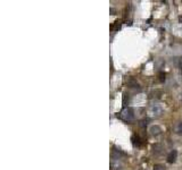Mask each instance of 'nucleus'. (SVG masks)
Here are the masks:
<instances>
[{
    "label": "nucleus",
    "mask_w": 182,
    "mask_h": 170,
    "mask_svg": "<svg viewBox=\"0 0 182 170\" xmlns=\"http://www.w3.org/2000/svg\"><path fill=\"white\" fill-rule=\"evenodd\" d=\"M121 118L123 119L124 121L130 123L134 119V111L131 108H125L122 112H121Z\"/></svg>",
    "instance_id": "1"
},
{
    "label": "nucleus",
    "mask_w": 182,
    "mask_h": 170,
    "mask_svg": "<svg viewBox=\"0 0 182 170\" xmlns=\"http://www.w3.org/2000/svg\"><path fill=\"white\" fill-rule=\"evenodd\" d=\"M149 113L154 117H160V115L163 113V108L158 104H153L150 107V109H149Z\"/></svg>",
    "instance_id": "2"
},
{
    "label": "nucleus",
    "mask_w": 182,
    "mask_h": 170,
    "mask_svg": "<svg viewBox=\"0 0 182 170\" xmlns=\"http://www.w3.org/2000/svg\"><path fill=\"white\" fill-rule=\"evenodd\" d=\"M176 158H178V152L173 150L170 152V154L167 155V162L168 163H174L176 161Z\"/></svg>",
    "instance_id": "3"
},
{
    "label": "nucleus",
    "mask_w": 182,
    "mask_h": 170,
    "mask_svg": "<svg viewBox=\"0 0 182 170\" xmlns=\"http://www.w3.org/2000/svg\"><path fill=\"white\" fill-rule=\"evenodd\" d=\"M150 133H152V135L157 136V135H160V134L162 133V128H160V126H157V125L152 126V127H150Z\"/></svg>",
    "instance_id": "4"
},
{
    "label": "nucleus",
    "mask_w": 182,
    "mask_h": 170,
    "mask_svg": "<svg viewBox=\"0 0 182 170\" xmlns=\"http://www.w3.org/2000/svg\"><path fill=\"white\" fill-rule=\"evenodd\" d=\"M128 84H129V86H130V88H132V89H140V85H139L138 84V82L136 81V80H134V78H130V80H129V82H128Z\"/></svg>",
    "instance_id": "5"
},
{
    "label": "nucleus",
    "mask_w": 182,
    "mask_h": 170,
    "mask_svg": "<svg viewBox=\"0 0 182 170\" xmlns=\"http://www.w3.org/2000/svg\"><path fill=\"white\" fill-rule=\"evenodd\" d=\"M121 155H124L123 152H121L120 150H117L116 148H114V151H113V158L114 159H120L121 158Z\"/></svg>",
    "instance_id": "6"
},
{
    "label": "nucleus",
    "mask_w": 182,
    "mask_h": 170,
    "mask_svg": "<svg viewBox=\"0 0 182 170\" xmlns=\"http://www.w3.org/2000/svg\"><path fill=\"white\" fill-rule=\"evenodd\" d=\"M162 150H163V148L160 146V144H155L153 146V152L154 153H156V154H160V152H162Z\"/></svg>",
    "instance_id": "7"
},
{
    "label": "nucleus",
    "mask_w": 182,
    "mask_h": 170,
    "mask_svg": "<svg viewBox=\"0 0 182 170\" xmlns=\"http://www.w3.org/2000/svg\"><path fill=\"white\" fill-rule=\"evenodd\" d=\"M175 132L178 134H182V123H179L175 126Z\"/></svg>",
    "instance_id": "8"
},
{
    "label": "nucleus",
    "mask_w": 182,
    "mask_h": 170,
    "mask_svg": "<svg viewBox=\"0 0 182 170\" xmlns=\"http://www.w3.org/2000/svg\"><path fill=\"white\" fill-rule=\"evenodd\" d=\"M154 170H166L163 164H155L154 166Z\"/></svg>",
    "instance_id": "9"
},
{
    "label": "nucleus",
    "mask_w": 182,
    "mask_h": 170,
    "mask_svg": "<svg viewBox=\"0 0 182 170\" xmlns=\"http://www.w3.org/2000/svg\"><path fill=\"white\" fill-rule=\"evenodd\" d=\"M147 124H148V119H144V120H141V121L139 123L140 127H145V126H147Z\"/></svg>",
    "instance_id": "10"
}]
</instances>
